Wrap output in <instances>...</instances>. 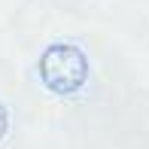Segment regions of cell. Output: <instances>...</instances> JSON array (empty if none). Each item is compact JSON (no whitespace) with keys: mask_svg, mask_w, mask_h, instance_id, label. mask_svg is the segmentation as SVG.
<instances>
[{"mask_svg":"<svg viewBox=\"0 0 149 149\" xmlns=\"http://www.w3.org/2000/svg\"><path fill=\"white\" fill-rule=\"evenodd\" d=\"M40 79L52 94H76L88 79V58L73 43H52L40 55Z\"/></svg>","mask_w":149,"mask_h":149,"instance_id":"1","label":"cell"},{"mask_svg":"<svg viewBox=\"0 0 149 149\" xmlns=\"http://www.w3.org/2000/svg\"><path fill=\"white\" fill-rule=\"evenodd\" d=\"M6 128H9V113H6V107L0 104V140L6 137Z\"/></svg>","mask_w":149,"mask_h":149,"instance_id":"2","label":"cell"}]
</instances>
